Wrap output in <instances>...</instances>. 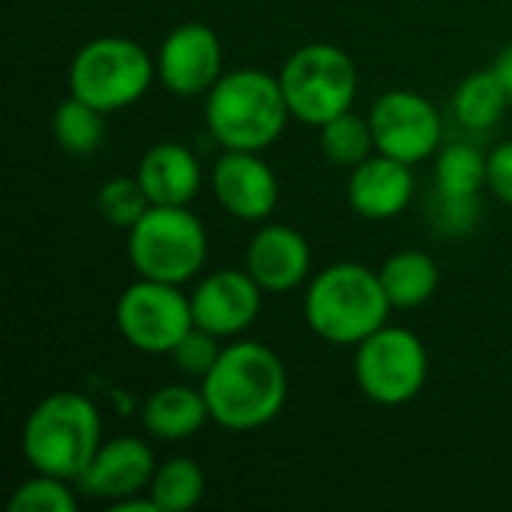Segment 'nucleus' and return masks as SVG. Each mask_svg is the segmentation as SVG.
<instances>
[{"label":"nucleus","instance_id":"obj_14","mask_svg":"<svg viewBox=\"0 0 512 512\" xmlns=\"http://www.w3.org/2000/svg\"><path fill=\"white\" fill-rule=\"evenodd\" d=\"M153 474H156L153 450L135 435H120L102 441L84 474L75 480V489L78 495L114 504L120 498L141 495L144 489H150Z\"/></svg>","mask_w":512,"mask_h":512},{"label":"nucleus","instance_id":"obj_2","mask_svg":"<svg viewBox=\"0 0 512 512\" xmlns=\"http://www.w3.org/2000/svg\"><path fill=\"white\" fill-rule=\"evenodd\" d=\"M390 297L378 270L339 261L309 279L303 315L309 330L330 345H360L390 318Z\"/></svg>","mask_w":512,"mask_h":512},{"label":"nucleus","instance_id":"obj_13","mask_svg":"<svg viewBox=\"0 0 512 512\" xmlns=\"http://www.w3.org/2000/svg\"><path fill=\"white\" fill-rule=\"evenodd\" d=\"M264 288L252 279L249 270L222 267L204 276L192 291V318L195 327L210 330L219 339L240 336L249 330L261 312Z\"/></svg>","mask_w":512,"mask_h":512},{"label":"nucleus","instance_id":"obj_24","mask_svg":"<svg viewBox=\"0 0 512 512\" xmlns=\"http://www.w3.org/2000/svg\"><path fill=\"white\" fill-rule=\"evenodd\" d=\"M372 150H378L375 135H372V123H369V117L354 114V108L321 126V153L333 165L354 168L363 159H369Z\"/></svg>","mask_w":512,"mask_h":512},{"label":"nucleus","instance_id":"obj_28","mask_svg":"<svg viewBox=\"0 0 512 512\" xmlns=\"http://www.w3.org/2000/svg\"><path fill=\"white\" fill-rule=\"evenodd\" d=\"M486 186L492 189V195L498 201H504L507 207H512V141L498 144L489 156H486Z\"/></svg>","mask_w":512,"mask_h":512},{"label":"nucleus","instance_id":"obj_10","mask_svg":"<svg viewBox=\"0 0 512 512\" xmlns=\"http://www.w3.org/2000/svg\"><path fill=\"white\" fill-rule=\"evenodd\" d=\"M375 147L384 156L417 165L441 147V114L414 90H390L369 111Z\"/></svg>","mask_w":512,"mask_h":512},{"label":"nucleus","instance_id":"obj_20","mask_svg":"<svg viewBox=\"0 0 512 512\" xmlns=\"http://www.w3.org/2000/svg\"><path fill=\"white\" fill-rule=\"evenodd\" d=\"M378 276H381V285H384L393 309H420V306H426L435 297L438 282H441L438 261L423 249L393 252L381 264Z\"/></svg>","mask_w":512,"mask_h":512},{"label":"nucleus","instance_id":"obj_25","mask_svg":"<svg viewBox=\"0 0 512 512\" xmlns=\"http://www.w3.org/2000/svg\"><path fill=\"white\" fill-rule=\"evenodd\" d=\"M96 210L108 225L129 231L150 210V198H147V192L135 174L132 177H111L96 192Z\"/></svg>","mask_w":512,"mask_h":512},{"label":"nucleus","instance_id":"obj_5","mask_svg":"<svg viewBox=\"0 0 512 512\" xmlns=\"http://www.w3.org/2000/svg\"><path fill=\"white\" fill-rule=\"evenodd\" d=\"M156 78V57L129 36H96L69 63V93L102 114L135 105Z\"/></svg>","mask_w":512,"mask_h":512},{"label":"nucleus","instance_id":"obj_17","mask_svg":"<svg viewBox=\"0 0 512 512\" xmlns=\"http://www.w3.org/2000/svg\"><path fill=\"white\" fill-rule=\"evenodd\" d=\"M414 198V174L408 162L393 156H369L351 168L348 177V204L357 216L384 222L408 210Z\"/></svg>","mask_w":512,"mask_h":512},{"label":"nucleus","instance_id":"obj_30","mask_svg":"<svg viewBox=\"0 0 512 512\" xmlns=\"http://www.w3.org/2000/svg\"><path fill=\"white\" fill-rule=\"evenodd\" d=\"M111 512H159L153 498H141V495H129L111 504Z\"/></svg>","mask_w":512,"mask_h":512},{"label":"nucleus","instance_id":"obj_16","mask_svg":"<svg viewBox=\"0 0 512 512\" xmlns=\"http://www.w3.org/2000/svg\"><path fill=\"white\" fill-rule=\"evenodd\" d=\"M246 270L267 294L294 291L312 273L309 240L291 225H261L246 246Z\"/></svg>","mask_w":512,"mask_h":512},{"label":"nucleus","instance_id":"obj_1","mask_svg":"<svg viewBox=\"0 0 512 512\" xmlns=\"http://www.w3.org/2000/svg\"><path fill=\"white\" fill-rule=\"evenodd\" d=\"M210 420L228 432H255L279 417L288 399V372L273 348L240 339L225 345L201 381Z\"/></svg>","mask_w":512,"mask_h":512},{"label":"nucleus","instance_id":"obj_27","mask_svg":"<svg viewBox=\"0 0 512 512\" xmlns=\"http://www.w3.org/2000/svg\"><path fill=\"white\" fill-rule=\"evenodd\" d=\"M219 342H222V339L213 336L210 330L192 327V330L177 342V348H174L168 357L174 360V366H177L186 378L204 381L207 372L216 366V360H219V354H222V345H219Z\"/></svg>","mask_w":512,"mask_h":512},{"label":"nucleus","instance_id":"obj_15","mask_svg":"<svg viewBox=\"0 0 512 512\" xmlns=\"http://www.w3.org/2000/svg\"><path fill=\"white\" fill-rule=\"evenodd\" d=\"M213 192L225 213L243 222H264L279 201L276 171L249 150H225L213 165Z\"/></svg>","mask_w":512,"mask_h":512},{"label":"nucleus","instance_id":"obj_22","mask_svg":"<svg viewBox=\"0 0 512 512\" xmlns=\"http://www.w3.org/2000/svg\"><path fill=\"white\" fill-rule=\"evenodd\" d=\"M204 489H207V477L201 465L189 456H174L156 465L147 492L156 501L159 512H186L201 504Z\"/></svg>","mask_w":512,"mask_h":512},{"label":"nucleus","instance_id":"obj_29","mask_svg":"<svg viewBox=\"0 0 512 512\" xmlns=\"http://www.w3.org/2000/svg\"><path fill=\"white\" fill-rule=\"evenodd\" d=\"M492 72L498 75V81H501V87L507 90V96H510L512 102V45H507L498 57H495V63H492Z\"/></svg>","mask_w":512,"mask_h":512},{"label":"nucleus","instance_id":"obj_8","mask_svg":"<svg viewBox=\"0 0 512 512\" xmlns=\"http://www.w3.org/2000/svg\"><path fill=\"white\" fill-rule=\"evenodd\" d=\"M354 378L369 402L384 408L408 405L426 387L429 351L414 330L384 324L357 345Z\"/></svg>","mask_w":512,"mask_h":512},{"label":"nucleus","instance_id":"obj_19","mask_svg":"<svg viewBox=\"0 0 512 512\" xmlns=\"http://www.w3.org/2000/svg\"><path fill=\"white\" fill-rule=\"evenodd\" d=\"M207 420L210 408L204 390L189 384H162L141 408V426L156 441H186L198 435Z\"/></svg>","mask_w":512,"mask_h":512},{"label":"nucleus","instance_id":"obj_26","mask_svg":"<svg viewBox=\"0 0 512 512\" xmlns=\"http://www.w3.org/2000/svg\"><path fill=\"white\" fill-rule=\"evenodd\" d=\"M75 483L51 477V474H36L27 483H21L12 498V512H75L78 510V495Z\"/></svg>","mask_w":512,"mask_h":512},{"label":"nucleus","instance_id":"obj_3","mask_svg":"<svg viewBox=\"0 0 512 512\" xmlns=\"http://www.w3.org/2000/svg\"><path fill=\"white\" fill-rule=\"evenodd\" d=\"M291 108L279 75L264 69H234L222 75L204 102V123L225 150L261 153L279 141Z\"/></svg>","mask_w":512,"mask_h":512},{"label":"nucleus","instance_id":"obj_18","mask_svg":"<svg viewBox=\"0 0 512 512\" xmlns=\"http://www.w3.org/2000/svg\"><path fill=\"white\" fill-rule=\"evenodd\" d=\"M135 177L144 186L150 204L183 207L201 189V162L186 144L159 141L141 156Z\"/></svg>","mask_w":512,"mask_h":512},{"label":"nucleus","instance_id":"obj_11","mask_svg":"<svg viewBox=\"0 0 512 512\" xmlns=\"http://www.w3.org/2000/svg\"><path fill=\"white\" fill-rule=\"evenodd\" d=\"M486 156L471 144H447L435 159L432 222L444 237H462L477 222V195L486 186Z\"/></svg>","mask_w":512,"mask_h":512},{"label":"nucleus","instance_id":"obj_12","mask_svg":"<svg viewBox=\"0 0 512 512\" xmlns=\"http://www.w3.org/2000/svg\"><path fill=\"white\" fill-rule=\"evenodd\" d=\"M222 75V42L210 24H177L156 51V78L174 96L210 93Z\"/></svg>","mask_w":512,"mask_h":512},{"label":"nucleus","instance_id":"obj_4","mask_svg":"<svg viewBox=\"0 0 512 512\" xmlns=\"http://www.w3.org/2000/svg\"><path fill=\"white\" fill-rule=\"evenodd\" d=\"M102 447V420L96 405L81 393L45 396L21 429L24 459L36 474L75 483Z\"/></svg>","mask_w":512,"mask_h":512},{"label":"nucleus","instance_id":"obj_9","mask_svg":"<svg viewBox=\"0 0 512 512\" xmlns=\"http://www.w3.org/2000/svg\"><path fill=\"white\" fill-rule=\"evenodd\" d=\"M114 321L126 345L153 357L171 354L177 342L195 327L192 300L180 291V285L144 276H138V282H132L117 297Z\"/></svg>","mask_w":512,"mask_h":512},{"label":"nucleus","instance_id":"obj_7","mask_svg":"<svg viewBox=\"0 0 512 512\" xmlns=\"http://www.w3.org/2000/svg\"><path fill=\"white\" fill-rule=\"evenodd\" d=\"M126 234L129 264L144 279L183 285L195 279L207 261V231L189 204H150Z\"/></svg>","mask_w":512,"mask_h":512},{"label":"nucleus","instance_id":"obj_21","mask_svg":"<svg viewBox=\"0 0 512 512\" xmlns=\"http://www.w3.org/2000/svg\"><path fill=\"white\" fill-rule=\"evenodd\" d=\"M507 102H510V96L501 87L498 75L492 69H483V72H471L459 81V87L453 93V114L465 129L480 132V129H492L504 117Z\"/></svg>","mask_w":512,"mask_h":512},{"label":"nucleus","instance_id":"obj_6","mask_svg":"<svg viewBox=\"0 0 512 512\" xmlns=\"http://www.w3.org/2000/svg\"><path fill=\"white\" fill-rule=\"evenodd\" d=\"M279 84L291 117L321 129L327 120L354 108L360 75L345 48L333 42H309L282 63Z\"/></svg>","mask_w":512,"mask_h":512},{"label":"nucleus","instance_id":"obj_23","mask_svg":"<svg viewBox=\"0 0 512 512\" xmlns=\"http://www.w3.org/2000/svg\"><path fill=\"white\" fill-rule=\"evenodd\" d=\"M51 126L60 150L69 156H90L105 141V114L72 93L57 105Z\"/></svg>","mask_w":512,"mask_h":512}]
</instances>
